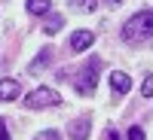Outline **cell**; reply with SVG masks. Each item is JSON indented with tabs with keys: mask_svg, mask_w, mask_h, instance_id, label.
Masks as SVG:
<instances>
[{
	"mask_svg": "<svg viewBox=\"0 0 153 140\" xmlns=\"http://www.w3.org/2000/svg\"><path fill=\"white\" fill-rule=\"evenodd\" d=\"M92 43H95V31H76V34L71 37V52L80 55V52H86Z\"/></svg>",
	"mask_w": 153,
	"mask_h": 140,
	"instance_id": "4",
	"label": "cell"
},
{
	"mask_svg": "<svg viewBox=\"0 0 153 140\" xmlns=\"http://www.w3.org/2000/svg\"><path fill=\"white\" fill-rule=\"evenodd\" d=\"M34 140H61V134H58V131H40Z\"/></svg>",
	"mask_w": 153,
	"mask_h": 140,
	"instance_id": "13",
	"label": "cell"
},
{
	"mask_svg": "<svg viewBox=\"0 0 153 140\" xmlns=\"http://www.w3.org/2000/svg\"><path fill=\"white\" fill-rule=\"evenodd\" d=\"M129 140H144V128L132 125V128H129Z\"/></svg>",
	"mask_w": 153,
	"mask_h": 140,
	"instance_id": "14",
	"label": "cell"
},
{
	"mask_svg": "<svg viewBox=\"0 0 153 140\" xmlns=\"http://www.w3.org/2000/svg\"><path fill=\"white\" fill-rule=\"evenodd\" d=\"M49 61H52V49H40V52H37V58L31 61V67H28V70H31V73H40V70L49 64Z\"/></svg>",
	"mask_w": 153,
	"mask_h": 140,
	"instance_id": "7",
	"label": "cell"
},
{
	"mask_svg": "<svg viewBox=\"0 0 153 140\" xmlns=\"http://www.w3.org/2000/svg\"><path fill=\"white\" fill-rule=\"evenodd\" d=\"M110 3H113V6H120V3H123V0H110Z\"/></svg>",
	"mask_w": 153,
	"mask_h": 140,
	"instance_id": "16",
	"label": "cell"
},
{
	"mask_svg": "<svg viewBox=\"0 0 153 140\" xmlns=\"http://www.w3.org/2000/svg\"><path fill=\"white\" fill-rule=\"evenodd\" d=\"M98 73H101V61H98V58H89L86 67L76 73L71 82H74V88H76L80 95H92L95 85H98Z\"/></svg>",
	"mask_w": 153,
	"mask_h": 140,
	"instance_id": "2",
	"label": "cell"
},
{
	"mask_svg": "<svg viewBox=\"0 0 153 140\" xmlns=\"http://www.w3.org/2000/svg\"><path fill=\"white\" fill-rule=\"evenodd\" d=\"M19 95H22L19 79H0V100H16Z\"/></svg>",
	"mask_w": 153,
	"mask_h": 140,
	"instance_id": "5",
	"label": "cell"
},
{
	"mask_svg": "<svg viewBox=\"0 0 153 140\" xmlns=\"http://www.w3.org/2000/svg\"><path fill=\"white\" fill-rule=\"evenodd\" d=\"M58 104H61V95L55 92V88H49V85L37 88V92H31V95H25V107H31V110H43V107H58Z\"/></svg>",
	"mask_w": 153,
	"mask_h": 140,
	"instance_id": "3",
	"label": "cell"
},
{
	"mask_svg": "<svg viewBox=\"0 0 153 140\" xmlns=\"http://www.w3.org/2000/svg\"><path fill=\"white\" fill-rule=\"evenodd\" d=\"M110 88H113L117 95H126V92L132 88V79H129V76H126L123 70H117V73L110 76Z\"/></svg>",
	"mask_w": 153,
	"mask_h": 140,
	"instance_id": "6",
	"label": "cell"
},
{
	"mask_svg": "<svg viewBox=\"0 0 153 140\" xmlns=\"http://www.w3.org/2000/svg\"><path fill=\"white\" fill-rule=\"evenodd\" d=\"M153 37V12L150 9H141L123 24V40L126 43H144Z\"/></svg>",
	"mask_w": 153,
	"mask_h": 140,
	"instance_id": "1",
	"label": "cell"
},
{
	"mask_svg": "<svg viewBox=\"0 0 153 140\" xmlns=\"http://www.w3.org/2000/svg\"><path fill=\"white\" fill-rule=\"evenodd\" d=\"M141 95H144V97H153V73L144 79V85H141Z\"/></svg>",
	"mask_w": 153,
	"mask_h": 140,
	"instance_id": "12",
	"label": "cell"
},
{
	"mask_svg": "<svg viewBox=\"0 0 153 140\" xmlns=\"http://www.w3.org/2000/svg\"><path fill=\"white\" fill-rule=\"evenodd\" d=\"M49 9H52L49 0H28V12L31 15H49Z\"/></svg>",
	"mask_w": 153,
	"mask_h": 140,
	"instance_id": "8",
	"label": "cell"
},
{
	"mask_svg": "<svg viewBox=\"0 0 153 140\" xmlns=\"http://www.w3.org/2000/svg\"><path fill=\"white\" fill-rule=\"evenodd\" d=\"M0 140H9V131H6V125H3V119H0Z\"/></svg>",
	"mask_w": 153,
	"mask_h": 140,
	"instance_id": "15",
	"label": "cell"
},
{
	"mask_svg": "<svg viewBox=\"0 0 153 140\" xmlns=\"http://www.w3.org/2000/svg\"><path fill=\"white\" fill-rule=\"evenodd\" d=\"M71 6H76L80 12H95L98 9V0H71Z\"/></svg>",
	"mask_w": 153,
	"mask_h": 140,
	"instance_id": "11",
	"label": "cell"
},
{
	"mask_svg": "<svg viewBox=\"0 0 153 140\" xmlns=\"http://www.w3.org/2000/svg\"><path fill=\"white\" fill-rule=\"evenodd\" d=\"M61 24H65V18H61L58 12H52V15L46 18V24H43V34H49V37L58 34V31H61Z\"/></svg>",
	"mask_w": 153,
	"mask_h": 140,
	"instance_id": "9",
	"label": "cell"
},
{
	"mask_svg": "<svg viewBox=\"0 0 153 140\" xmlns=\"http://www.w3.org/2000/svg\"><path fill=\"white\" fill-rule=\"evenodd\" d=\"M89 137V119H80L76 125H71V140H86Z\"/></svg>",
	"mask_w": 153,
	"mask_h": 140,
	"instance_id": "10",
	"label": "cell"
}]
</instances>
